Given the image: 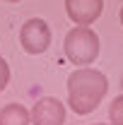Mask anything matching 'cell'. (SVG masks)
<instances>
[{
    "label": "cell",
    "instance_id": "cell-10",
    "mask_svg": "<svg viewBox=\"0 0 123 125\" xmlns=\"http://www.w3.org/2000/svg\"><path fill=\"white\" fill-rule=\"evenodd\" d=\"M5 2H19V0H5Z\"/></svg>",
    "mask_w": 123,
    "mask_h": 125
},
{
    "label": "cell",
    "instance_id": "cell-4",
    "mask_svg": "<svg viewBox=\"0 0 123 125\" xmlns=\"http://www.w3.org/2000/svg\"><path fill=\"white\" fill-rule=\"evenodd\" d=\"M65 104L56 96H44L31 106V125H63Z\"/></svg>",
    "mask_w": 123,
    "mask_h": 125
},
{
    "label": "cell",
    "instance_id": "cell-5",
    "mask_svg": "<svg viewBox=\"0 0 123 125\" xmlns=\"http://www.w3.org/2000/svg\"><path fill=\"white\" fill-rule=\"evenodd\" d=\"M104 10V0H65V12L77 27L94 24Z\"/></svg>",
    "mask_w": 123,
    "mask_h": 125
},
{
    "label": "cell",
    "instance_id": "cell-11",
    "mask_svg": "<svg viewBox=\"0 0 123 125\" xmlns=\"http://www.w3.org/2000/svg\"><path fill=\"white\" fill-rule=\"evenodd\" d=\"M97 125H106V123H97ZM109 125H111V123H109Z\"/></svg>",
    "mask_w": 123,
    "mask_h": 125
},
{
    "label": "cell",
    "instance_id": "cell-7",
    "mask_svg": "<svg viewBox=\"0 0 123 125\" xmlns=\"http://www.w3.org/2000/svg\"><path fill=\"white\" fill-rule=\"evenodd\" d=\"M109 123L111 125H123V94H118L111 106H109Z\"/></svg>",
    "mask_w": 123,
    "mask_h": 125
},
{
    "label": "cell",
    "instance_id": "cell-3",
    "mask_svg": "<svg viewBox=\"0 0 123 125\" xmlns=\"http://www.w3.org/2000/svg\"><path fill=\"white\" fill-rule=\"evenodd\" d=\"M51 27L41 17H31L24 22V27L19 31V43L29 55H41L44 51H48L51 46Z\"/></svg>",
    "mask_w": 123,
    "mask_h": 125
},
{
    "label": "cell",
    "instance_id": "cell-1",
    "mask_svg": "<svg viewBox=\"0 0 123 125\" xmlns=\"http://www.w3.org/2000/svg\"><path fill=\"white\" fill-rule=\"evenodd\" d=\"M109 92V79L94 67H80L68 77V104L77 115H87L97 111Z\"/></svg>",
    "mask_w": 123,
    "mask_h": 125
},
{
    "label": "cell",
    "instance_id": "cell-8",
    "mask_svg": "<svg viewBox=\"0 0 123 125\" xmlns=\"http://www.w3.org/2000/svg\"><path fill=\"white\" fill-rule=\"evenodd\" d=\"M7 84H10V65L5 58H0V92H5Z\"/></svg>",
    "mask_w": 123,
    "mask_h": 125
},
{
    "label": "cell",
    "instance_id": "cell-6",
    "mask_svg": "<svg viewBox=\"0 0 123 125\" xmlns=\"http://www.w3.org/2000/svg\"><path fill=\"white\" fill-rule=\"evenodd\" d=\"M31 113L22 104H7L0 108V125H29Z\"/></svg>",
    "mask_w": 123,
    "mask_h": 125
},
{
    "label": "cell",
    "instance_id": "cell-2",
    "mask_svg": "<svg viewBox=\"0 0 123 125\" xmlns=\"http://www.w3.org/2000/svg\"><path fill=\"white\" fill-rule=\"evenodd\" d=\"M63 51H65L68 60L73 62V65L87 67L99 55V36L89 27H75V29H70L65 34Z\"/></svg>",
    "mask_w": 123,
    "mask_h": 125
},
{
    "label": "cell",
    "instance_id": "cell-9",
    "mask_svg": "<svg viewBox=\"0 0 123 125\" xmlns=\"http://www.w3.org/2000/svg\"><path fill=\"white\" fill-rule=\"evenodd\" d=\"M118 17H121V27H123V7H121V15H118Z\"/></svg>",
    "mask_w": 123,
    "mask_h": 125
}]
</instances>
